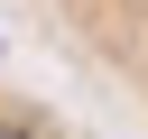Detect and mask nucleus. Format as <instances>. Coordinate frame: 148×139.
Instances as JSON below:
<instances>
[{
  "label": "nucleus",
  "mask_w": 148,
  "mask_h": 139,
  "mask_svg": "<svg viewBox=\"0 0 148 139\" xmlns=\"http://www.w3.org/2000/svg\"><path fill=\"white\" fill-rule=\"evenodd\" d=\"M46 37L148 130V0H37Z\"/></svg>",
  "instance_id": "f257e3e1"
},
{
  "label": "nucleus",
  "mask_w": 148,
  "mask_h": 139,
  "mask_svg": "<svg viewBox=\"0 0 148 139\" xmlns=\"http://www.w3.org/2000/svg\"><path fill=\"white\" fill-rule=\"evenodd\" d=\"M0 139H111V130H92V120H83V111H65L56 93H37V83L0 74Z\"/></svg>",
  "instance_id": "f03ea898"
}]
</instances>
